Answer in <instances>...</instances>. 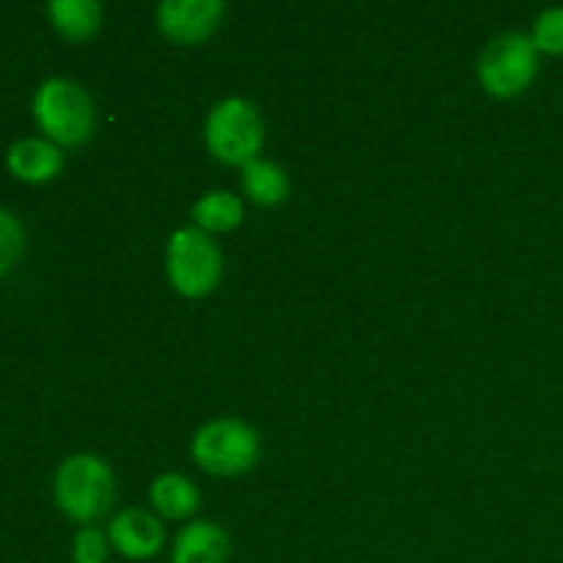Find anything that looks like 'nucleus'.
<instances>
[{
  "mask_svg": "<svg viewBox=\"0 0 563 563\" xmlns=\"http://www.w3.org/2000/svg\"><path fill=\"white\" fill-rule=\"evenodd\" d=\"M229 537L218 522L192 520L176 533L170 563H225Z\"/></svg>",
  "mask_w": 563,
  "mask_h": 563,
  "instance_id": "9d476101",
  "label": "nucleus"
},
{
  "mask_svg": "<svg viewBox=\"0 0 563 563\" xmlns=\"http://www.w3.org/2000/svg\"><path fill=\"white\" fill-rule=\"evenodd\" d=\"M110 553V539L99 528H80L71 542V559L75 563H104Z\"/></svg>",
  "mask_w": 563,
  "mask_h": 563,
  "instance_id": "f3484780",
  "label": "nucleus"
},
{
  "mask_svg": "<svg viewBox=\"0 0 563 563\" xmlns=\"http://www.w3.org/2000/svg\"><path fill=\"white\" fill-rule=\"evenodd\" d=\"M207 146L220 163L242 165L258 157L264 146V121L262 113L253 102L242 97H229L209 110L207 126Z\"/></svg>",
  "mask_w": 563,
  "mask_h": 563,
  "instance_id": "7ed1b4c3",
  "label": "nucleus"
},
{
  "mask_svg": "<svg viewBox=\"0 0 563 563\" xmlns=\"http://www.w3.org/2000/svg\"><path fill=\"white\" fill-rule=\"evenodd\" d=\"M25 245V229L9 209H0V275L9 273Z\"/></svg>",
  "mask_w": 563,
  "mask_h": 563,
  "instance_id": "dca6fc26",
  "label": "nucleus"
},
{
  "mask_svg": "<svg viewBox=\"0 0 563 563\" xmlns=\"http://www.w3.org/2000/svg\"><path fill=\"white\" fill-rule=\"evenodd\" d=\"M115 478L104 460L93 454H75L55 473V504L69 520L93 522L113 506Z\"/></svg>",
  "mask_w": 563,
  "mask_h": 563,
  "instance_id": "f03ea898",
  "label": "nucleus"
},
{
  "mask_svg": "<svg viewBox=\"0 0 563 563\" xmlns=\"http://www.w3.org/2000/svg\"><path fill=\"white\" fill-rule=\"evenodd\" d=\"M539 69V49L526 33H504L493 38L478 60V80L484 91L511 99L526 91Z\"/></svg>",
  "mask_w": 563,
  "mask_h": 563,
  "instance_id": "423d86ee",
  "label": "nucleus"
},
{
  "mask_svg": "<svg viewBox=\"0 0 563 563\" xmlns=\"http://www.w3.org/2000/svg\"><path fill=\"white\" fill-rule=\"evenodd\" d=\"M5 165L11 174L31 185L55 179L64 168V152L47 137H22L5 154Z\"/></svg>",
  "mask_w": 563,
  "mask_h": 563,
  "instance_id": "1a4fd4ad",
  "label": "nucleus"
},
{
  "mask_svg": "<svg viewBox=\"0 0 563 563\" xmlns=\"http://www.w3.org/2000/svg\"><path fill=\"white\" fill-rule=\"evenodd\" d=\"M531 42L539 53L563 55V5H555L537 16Z\"/></svg>",
  "mask_w": 563,
  "mask_h": 563,
  "instance_id": "2eb2a0df",
  "label": "nucleus"
},
{
  "mask_svg": "<svg viewBox=\"0 0 563 563\" xmlns=\"http://www.w3.org/2000/svg\"><path fill=\"white\" fill-rule=\"evenodd\" d=\"M47 11L53 25L71 42L91 38L102 22V9L93 0H53Z\"/></svg>",
  "mask_w": 563,
  "mask_h": 563,
  "instance_id": "4468645a",
  "label": "nucleus"
},
{
  "mask_svg": "<svg viewBox=\"0 0 563 563\" xmlns=\"http://www.w3.org/2000/svg\"><path fill=\"white\" fill-rule=\"evenodd\" d=\"M33 115H36L38 130L53 141L55 146H80L91 137L93 102L86 88L77 86L66 77H49L36 88L33 97Z\"/></svg>",
  "mask_w": 563,
  "mask_h": 563,
  "instance_id": "f257e3e1",
  "label": "nucleus"
},
{
  "mask_svg": "<svg viewBox=\"0 0 563 563\" xmlns=\"http://www.w3.org/2000/svg\"><path fill=\"white\" fill-rule=\"evenodd\" d=\"M242 190L258 207H278L289 198V176L280 165L256 157L242 168Z\"/></svg>",
  "mask_w": 563,
  "mask_h": 563,
  "instance_id": "f8f14e48",
  "label": "nucleus"
},
{
  "mask_svg": "<svg viewBox=\"0 0 563 563\" xmlns=\"http://www.w3.org/2000/svg\"><path fill=\"white\" fill-rule=\"evenodd\" d=\"M165 267H168V280L174 291L196 300V297H207L220 284L223 256H220L218 242L207 231L187 225V229L170 234Z\"/></svg>",
  "mask_w": 563,
  "mask_h": 563,
  "instance_id": "20e7f679",
  "label": "nucleus"
},
{
  "mask_svg": "<svg viewBox=\"0 0 563 563\" xmlns=\"http://www.w3.org/2000/svg\"><path fill=\"white\" fill-rule=\"evenodd\" d=\"M223 0H165L157 9V25L176 44H201L223 22Z\"/></svg>",
  "mask_w": 563,
  "mask_h": 563,
  "instance_id": "0eeeda50",
  "label": "nucleus"
},
{
  "mask_svg": "<svg viewBox=\"0 0 563 563\" xmlns=\"http://www.w3.org/2000/svg\"><path fill=\"white\" fill-rule=\"evenodd\" d=\"M245 218V207H242L240 196L229 190H209L192 207V220H196V229L207 231H231L242 223Z\"/></svg>",
  "mask_w": 563,
  "mask_h": 563,
  "instance_id": "ddd939ff",
  "label": "nucleus"
},
{
  "mask_svg": "<svg viewBox=\"0 0 563 563\" xmlns=\"http://www.w3.org/2000/svg\"><path fill=\"white\" fill-rule=\"evenodd\" d=\"M148 500H152L154 511L163 515L165 520H187L201 506V495H198L196 484L181 473H163L152 482L148 489Z\"/></svg>",
  "mask_w": 563,
  "mask_h": 563,
  "instance_id": "9b49d317",
  "label": "nucleus"
},
{
  "mask_svg": "<svg viewBox=\"0 0 563 563\" xmlns=\"http://www.w3.org/2000/svg\"><path fill=\"white\" fill-rule=\"evenodd\" d=\"M110 548L119 550L124 559L143 561L159 553L165 542L163 522L146 509H124L108 526Z\"/></svg>",
  "mask_w": 563,
  "mask_h": 563,
  "instance_id": "6e6552de",
  "label": "nucleus"
},
{
  "mask_svg": "<svg viewBox=\"0 0 563 563\" xmlns=\"http://www.w3.org/2000/svg\"><path fill=\"white\" fill-rule=\"evenodd\" d=\"M192 460L212 476H242L262 454L256 429L236 418H218L203 423L192 438Z\"/></svg>",
  "mask_w": 563,
  "mask_h": 563,
  "instance_id": "39448f33",
  "label": "nucleus"
}]
</instances>
